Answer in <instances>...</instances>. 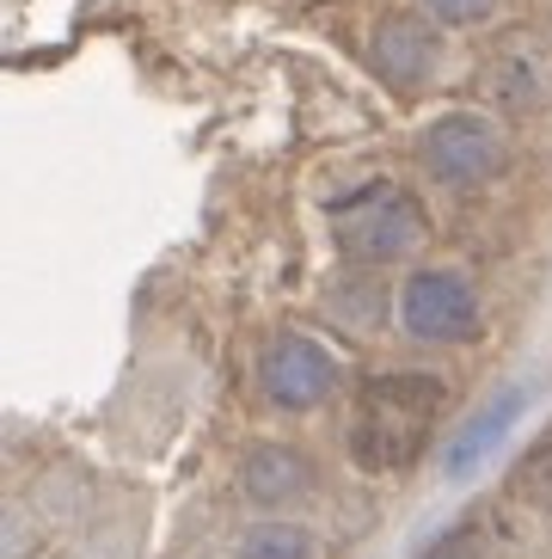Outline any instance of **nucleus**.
<instances>
[{
    "mask_svg": "<svg viewBox=\"0 0 552 559\" xmlns=\"http://www.w3.org/2000/svg\"><path fill=\"white\" fill-rule=\"evenodd\" d=\"M369 62L387 86L423 93V86L436 81V68H442V25L436 19H411V13L381 19L374 37H369Z\"/></svg>",
    "mask_w": 552,
    "mask_h": 559,
    "instance_id": "7",
    "label": "nucleus"
},
{
    "mask_svg": "<svg viewBox=\"0 0 552 559\" xmlns=\"http://www.w3.org/2000/svg\"><path fill=\"white\" fill-rule=\"evenodd\" d=\"M485 93L504 111H535L552 99V44L540 37H509L485 62Z\"/></svg>",
    "mask_w": 552,
    "mask_h": 559,
    "instance_id": "10",
    "label": "nucleus"
},
{
    "mask_svg": "<svg viewBox=\"0 0 552 559\" xmlns=\"http://www.w3.org/2000/svg\"><path fill=\"white\" fill-rule=\"evenodd\" d=\"M338 234V252L350 259V271H381V264H399L430 240V222H423V203L399 185H374L362 198H350L332 222Z\"/></svg>",
    "mask_w": 552,
    "mask_h": 559,
    "instance_id": "2",
    "label": "nucleus"
},
{
    "mask_svg": "<svg viewBox=\"0 0 552 559\" xmlns=\"http://www.w3.org/2000/svg\"><path fill=\"white\" fill-rule=\"evenodd\" d=\"M233 559H320V542H313V528L289 523V516H264L233 542Z\"/></svg>",
    "mask_w": 552,
    "mask_h": 559,
    "instance_id": "12",
    "label": "nucleus"
},
{
    "mask_svg": "<svg viewBox=\"0 0 552 559\" xmlns=\"http://www.w3.org/2000/svg\"><path fill=\"white\" fill-rule=\"evenodd\" d=\"M418 559H491V547H485V535H479L472 523H460V528H448V535H436Z\"/></svg>",
    "mask_w": 552,
    "mask_h": 559,
    "instance_id": "14",
    "label": "nucleus"
},
{
    "mask_svg": "<svg viewBox=\"0 0 552 559\" xmlns=\"http://www.w3.org/2000/svg\"><path fill=\"white\" fill-rule=\"evenodd\" d=\"M338 381H344L338 350L325 345V338H313V332H301V326L276 332L271 345H264V357H259V394L271 400L276 412L325 406V400L338 394Z\"/></svg>",
    "mask_w": 552,
    "mask_h": 559,
    "instance_id": "5",
    "label": "nucleus"
},
{
    "mask_svg": "<svg viewBox=\"0 0 552 559\" xmlns=\"http://www.w3.org/2000/svg\"><path fill=\"white\" fill-rule=\"evenodd\" d=\"M521 418V388H504V394L497 400H485V406L472 412L467 425L455 430V437H448V461H442V479H472L479 474V467H485L491 461V449L504 443L509 437V425H516Z\"/></svg>",
    "mask_w": 552,
    "mask_h": 559,
    "instance_id": "11",
    "label": "nucleus"
},
{
    "mask_svg": "<svg viewBox=\"0 0 552 559\" xmlns=\"http://www.w3.org/2000/svg\"><path fill=\"white\" fill-rule=\"evenodd\" d=\"M240 492L252 510H295L313 492V461L295 443H252L240 455Z\"/></svg>",
    "mask_w": 552,
    "mask_h": 559,
    "instance_id": "9",
    "label": "nucleus"
},
{
    "mask_svg": "<svg viewBox=\"0 0 552 559\" xmlns=\"http://www.w3.org/2000/svg\"><path fill=\"white\" fill-rule=\"evenodd\" d=\"M418 166L442 191H479L509 166V142L485 111H442L418 135Z\"/></svg>",
    "mask_w": 552,
    "mask_h": 559,
    "instance_id": "4",
    "label": "nucleus"
},
{
    "mask_svg": "<svg viewBox=\"0 0 552 559\" xmlns=\"http://www.w3.org/2000/svg\"><path fill=\"white\" fill-rule=\"evenodd\" d=\"M442 400H448L442 381L418 369L369 376L357 394V418H350V461L362 474H406L436 430Z\"/></svg>",
    "mask_w": 552,
    "mask_h": 559,
    "instance_id": "1",
    "label": "nucleus"
},
{
    "mask_svg": "<svg viewBox=\"0 0 552 559\" xmlns=\"http://www.w3.org/2000/svg\"><path fill=\"white\" fill-rule=\"evenodd\" d=\"M147 492L142 486H105L98 504L86 510V523L74 528L68 559H142L147 547Z\"/></svg>",
    "mask_w": 552,
    "mask_h": 559,
    "instance_id": "8",
    "label": "nucleus"
},
{
    "mask_svg": "<svg viewBox=\"0 0 552 559\" xmlns=\"http://www.w3.org/2000/svg\"><path fill=\"white\" fill-rule=\"evenodd\" d=\"M418 7L436 19L442 32H467V25H485L504 0H418Z\"/></svg>",
    "mask_w": 552,
    "mask_h": 559,
    "instance_id": "13",
    "label": "nucleus"
},
{
    "mask_svg": "<svg viewBox=\"0 0 552 559\" xmlns=\"http://www.w3.org/2000/svg\"><path fill=\"white\" fill-rule=\"evenodd\" d=\"M399 326L418 338V345H472L485 338V301H479V283L455 264H418L399 283Z\"/></svg>",
    "mask_w": 552,
    "mask_h": 559,
    "instance_id": "3",
    "label": "nucleus"
},
{
    "mask_svg": "<svg viewBox=\"0 0 552 559\" xmlns=\"http://www.w3.org/2000/svg\"><path fill=\"white\" fill-rule=\"evenodd\" d=\"M497 523L521 559H552V430L509 467Z\"/></svg>",
    "mask_w": 552,
    "mask_h": 559,
    "instance_id": "6",
    "label": "nucleus"
}]
</instances>
